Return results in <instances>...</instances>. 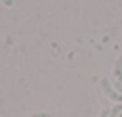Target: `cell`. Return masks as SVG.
Here are the masks:
<instances>
[{
    "mask_svg": "<svg viewBox=\"0 0 122 117\" xmlns=\"http://www.w3.org/2000/svg\"><path fill=\"white\" fill-rule=\"evenodd\" d=\"M119 82H122V75H121V77H119Z\"/></svg>",
    "mask_w": 122,
    "mask_h": 117,
    "instance_id": "obj_8",
    "label": "cell"
},
{
    "mask_svg": "<svg viewBox=\"0 0 122 117\" xmlns=\"http://www.w3.org/2000/svg\"><path fill=\"white\" fill-rule=\"evenodd\" d=\"M114 89H116L117 93H119L121 96H122V82H119V80L114 82Z\"/></svg>",
    "mask_w": 122,
    "mask_h": 117,
    "instance_id": "obj_4",
    "label": "cell"
},
{
    "mask_svg": "<svg viewBox=\"0 0 122 117\" xmlns=\"http://www.w3.org/2000/svg\"><path fill=\"white\" fill-rule=\"evenodd\" d=\"M2 2L5 3L6 6H12V3H14V2H12V0H2Z\"/></svg>",
    "mask_w": 122,
    "mask_h": 117,
    "instance_id": "obj_7",
    "label": "cell"
},
{
    "mask_svg": "<svg viewBox=\"0 0 122 117\" xmlns=\"http://www.w3.org/2000/svg\"><path fill=\"white\" fill-rule=\"evenodd\" d=\"M101 86H102V89H104V93L107 94L110 99H113V100H116V102L122 103V96L117 93L116 89H114L113 86H111V85H110L108 79H102V80H101Z\"/></svg>",
    "mask_w": 122,
    "mask_h": 117,
    "instance_id": "obj_1",
    "label": "cell"
},
{
    "mask_svg": "<svg viewBox=\"0 0 122 117\" xmlns=\"http://www.w3.org/2000/svg\"><path fill=\"white\" fill-rule=\"evenodd\" d=\"M114 75H117V79L122 75V56L116 60V63H114Z\"/></svg>",
    "mask_w": 122,
    "mask_h": 117,
    "instance_id": "obj_2",
    "label": "cell"
},
{
    "mask_svg": "<svg viewBox=\"0 0 122 117\" xmlns=\"http://www.w3.org/2000/svg\"><path fill=\"white\" fill-rule=\"evenodd\" d=\"M99 117H110V111H108V109H104V111L101 112V116Z\"/></svg>",
    "mask_w": 122,
    "mask_h": 117,
    "instance_id": "obj_6",
    "label": "cell"
},
{
    "mask_svg": "<svg viewBox=\"0 0 122 117\" xmlns=\"http://www.w3.org/2000/svg\"><path fill=\"white\" fill-rule=\"evenodd\" d=\"M119 117H122V112H121V114H119Z\"/></svg>",
    "mask_w": 122,
    "mask_h": 117,
    "instance_id": "obj_9",
    "label": "cell"
},
{
    "mask_svg": "<svg viewBox=\"0 0 122 117\" xmlns=\"http://www.w3.org/2000/svg\"><path fill=\"white\" fill-rule=\"evenodd\" d=\"M121 112H122V103H117V105H114L113 109L110 111V117H119Z\"/></svg>",
    "mask_w": 122,
    "mask_h": 117,
    "instance_id": "obj_3",
    "label": "cell"
},
{
    "mask_svg": "<svg viewBox=\"0 0 122 117\" xmlns=\"http://www.w3.org/2000/svg\"><path fill=\"white\" fill-rule=\"evenodd\" d=\"M30 117H51L48 112H34L33 116H30Z\"/></svg>",
    "mask_w": 122,
    "mask_h": 117,
    "instance_id": "obj_5",
    "label": "cell"
}]
</instances>
